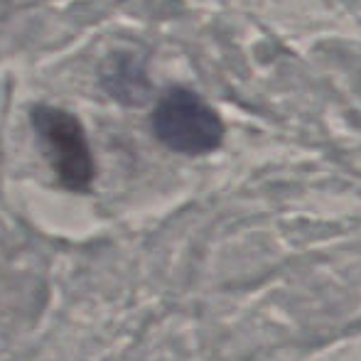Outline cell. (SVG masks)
<instances>
[{
	"label": "cell",
	"instance_id": "obj_1",
	"mask_svg": "<svg viewBox=\"0 0 361 361\" xmlns=\"http://www.w3.org/2000/svg\"><path fill=\"white\" fill-rule=\"evenodd\" d=\"M152 133L165 147L182 155H204L221 145L224 123L200 94L172 86L152 111Z\"/></svg>",
	"mask_w": 361,
	"mask_h": 361
},
{
	"label": "cell",
	"instance_id": "obj_2",
	"mask_svg": "<svg viewBox=\"0 0 361 361\" xmlns=\"http://www.w3.org/2000/svg\"><path fill=\"white\" fill-rule=\"evenodd\" d=\"M30 123L57 180L72 192H86L96 177V162L86 130L74 114L39 104L30 111Z\"/></svg>",
	"mask_w": 361,
	"mask_h": 361
},
{
	"label": "cell",
	"instance_id": "obj_3",
	"mask_svg": "<svg viewBox=\"0 0 361 361\" xmlns=\"http://www.w3.org/2000/svg\"><path fill=\"white\" fill-rule=\"evenodd\" d=\"M101 86L111 99L121 104L138 106L143 104L150 94V81H147L145 67L133 54H114L101 69Z\"/></svg>",
	"mask_w": 361,
	"mask_h": 361
}]
</instances>
